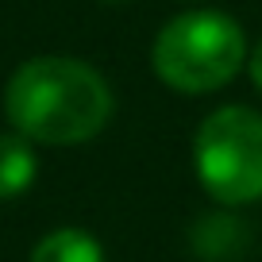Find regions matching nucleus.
<instances>
[{
  "mask_svg": "<svg viewBox=\"0 0 262 262\" xmlns=\"http://www.w3.org/2000/svg\"><path fill=\"white\" fill-rule=\"evenodd\" d=\"M39 173V158L31 150V139L19 131H0V201L24 196Z\"/></svg>",
  "mask_w": 262,
  "mask_h": 262,
  "instance_id": "20e7f679",
  "label": "nucleus"
},
{
  "mask_svg": "<svg viewBox=\"0 0 262 262\" xmlns=\"http://www.w3.org/2000/svg\"><path fill=\"white\" fill-rule=\"evenodd\" d=\"M4 112L31 143L70 147L104 131L112 116V89L77 58H31L4 85Z\"/></svg>",
  "mask_w": 262,
  "mask_h": 262,
  "instance_id": "f257e3e1",
  "label": "nucleus"
},
{
  "mask_svg": "<svg viewBox=\"0 0 262 262\" xmlns=\"http://www.w3.org/2000/svg\"><path fill=\"white\" fill-rule=\"evenodd\" d=\"M247 70H251V81L262 89V39H258V47L247 54Z\"/></svg>",
  "mask_w": 262,
  "mask_h": 262,
  "instance_id": "423d86ee",
  "label": "nucleus"
},
{
  "mask_svg": "<svg viewBox=\"0 0 262 262\" xmlns=\"http://www.w3.org/2000/svg\"><path fill=\"white\" fill-rule=\"evenodd\" d=\"M196 178L224 205H251L262 196V116L254 108H216L193 143Z\"/></svg>",
  "mask_w": 262,
  "mask_h": 262,
  "instance_id": "7ed1b4c3",
  "label": "nucleus"
},
{
  "mask_svg": "<svg viewBox=\"0 0 262 262\" xmlns=\"http://www.w3.org/2000/svg\"><path fill=\"white\" fill-rule=\"evenodd\" d=\"M31 262H104L100 243L81 228H58L47 239H39L31 251Z\"/></svg>",
  "mask_w": 262,
  "mask_h": 262,
  "instance_id": "39448f33",
  "label": "nucleus"
},
{
  "mask_svg": "<svg viewBox=\"0 0 262 262\" xmlns=\"http://www.w3.org/2000/svg\"><path fill=\"white\" fill-rule=\"evenodd\" d=\"M155 74L178 93H216L243 70L247 39L224 12H185L158 31Z\"/></svg>",
  "mask_w": 262,
  "mask_h": 262,
  "instance_id": "f03ea898",
  "label": "nucleus"
},
{
  "mask_svg": "<svg viewBox=\"0 0 262 262\" xmlns=\"http://www.w3.org/2000/svg\"><path fill=\"white\" fill-rule=\"evenodd\" d=\"M100 4H123V0H100Z\"/></svg>",
  "mask_w": 262,
  "mask_h": 262,
  "instance_id": "0eeeda50",
  "label": "nucleus"
}]
</instances>
